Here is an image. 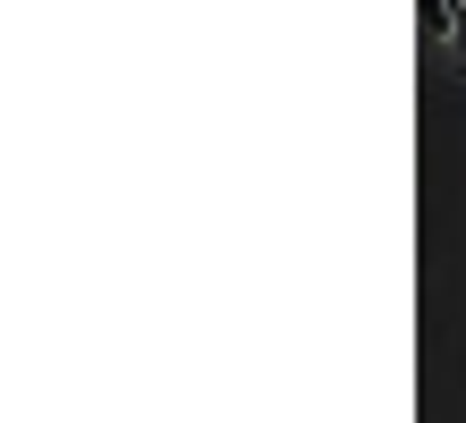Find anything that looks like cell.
I'll use <instances>...</instances> for the list:
<instances>
[{"label": "cell", "instance_id": "obj_1", "mask_svg": "<svg viewBox=\"0 0 466 423\" xmlns=\"http://www.w3.org/2000/svg\"><path fill=\"white\" fill-rule=\"evenodd\" d=\"M424 43H450L466 68V0H424Z\"/></svg>", "mask_w": 466, "mask_h": 423}]
</instances>
